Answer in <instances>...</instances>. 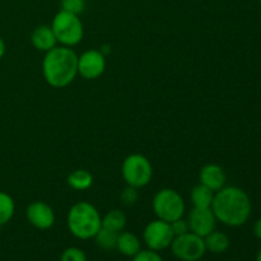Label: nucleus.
<instances>
[{
  "mask_svg": "<svg viewBox=\"0 0 261 261\" xmlns=\"http://www.w3.org/2000/svg\"><path fill=\"white\" fill-rule=\"evenodd\" d=\"M121 175L126 185L142 189L153 177V166L145 155L134 153L127 155L121 165Z\"/></svg>",
  "mask_w": 261,
  "mask_h": 261,
  "instance_id": "obj_6",
  "label": "nucleus"
},
{
  "mask_svg": "<svg viewBox=\"0 0 261 261\" xmlns=\"http://www.w3.org/2000/svg\"><path fill=\"white\" fill-rule=\"evenodd\" d=\"M86 0H61V10L81 15L86 10Z\"/></svg>",
  "mask_w": 261,
  "mask_h": 261,
  "instance_id": "obj_21",
  "label": "nucleus"
},
{
  "mask_svg": "<svg viewBox=\"0 0 261 261\" xmlns=\"http://www.w3.org/2000/svg\"><path fill=\"white\" fill-rule=\"evenodd\" d=\"M204 244H205L206 251L212 252V254H223L229 249L231 241L224 232L214 229L208 236L204 237Z\"/></svg>",
  "mask_w": 261,
  "mask_h": 261,
  "instance_id": "obj_15",
  "label": "nucleus"
},
{
  "mask_svg": "<svg viewBox=\"0 0 261 261\" xmlns=\"http://www.w3.org/2000/svg\"><path fill=\"white\" fill-rule=\"evenodd\" d=\"M153 212L161 221L171 223L185 214V201L182 196L173 189H162L153 198Z\"/></svg>",
  "mask_w": 261,
  "mask_h": 261,
  "instance_id": "obj_5",
  "label": "nucleus"
},
{
  "mask_svg": "<svg viewBox=\"0 0 261 261\" xmlns=\"http://www.w3.org/2000/svg\"><path fill=\"white\" fill-rule=\"evenodd\" d=\"M117 236H119V233H116V232L101 227V229L94 236V241L99 249L105 250V251H111V250H116Z\"/></svg>",
  "mask_w": 261,
  "mask_h": 261,
  "instance_id": "obj_20",
  "label": "nucleus"
},
{
  "mask_svg": "<svg viewBox=\"0 0 261 261\" xmlns=\"http://www.w3.org/2000/svg\"><path fill=\"white\" fill-rule=\"evenodd\" d=\"M15 212V203L9 194L0 191V227L12 221Z\"/></svg>",
  "mask_w": 261,
  "mask_h": 261,
  "instance_id": "obj_19",
  "label": "nucleus"
},
{
  "mask_svg": "<svg viewBox=\"0 0 261 261\" xmlns=\"http://www.w3.org/2000/svg\"><path fill=\"white\" fill-rule=\"evenodd\" d=\"M212 211L217 222L227 227H241L249 221L252 205L249 195L237 186H224L214 194Z\"/></svg>",
  "mask_w": 261,
  "mask_h": 261,
  "instance_id": "obj_1",
  "label": "nucleus"
},
{
  "mask_svg": "<svg viewBox=\"0 0 261 261\" xmlns=\"http://www.w3.org/2000/svg\"><path fill=\"white\" fill-rule=\"evenodd\" d=\"M102 227V217L88 201L74 204L68 213V228L75 239L87 241L94 239Z\"/></svg>",
  "mask_w": 261,
  "mask_h": 261,
  "instance_id": "obj_3",
  "label": "nucleus"
},
{
  "mask_svg": "<svg viewBox=\"0 0 261 261\" xmlns=\"http://www.w3.org/2000/svg\"><path fill=\"white\" fill-rule=\"evenodd\" d=\"M60 261H88L86 252L79 247H68L63 251L60 256Z\"/></svg>",
  "mask_w": 261,
  "mask_h": 261,
  "instance_id": "obj_22",
  "label": "nucleus"
},
{
  "mask_svg": "<svg viewBox=\"0 0 261 261\" xmlns=\"http://www.w3.org/2000/svg\"><path fill=\"white\" fill-rule=\"evenodd\" d=\"M31 41H32L33 47L40 51H43V53L50 51L58 43L51 27L46 24L38 25V27L33 30L32 35H31Z\"/></svg>",
  "mask_w": 261,
  "mask_h": 261,
  "instance_id": "obj_13",
  "label": "nucleus"
},
{
  "mask_svg": "<svg viewBox=\"0 0 261 261\" xmlns=\"http://www.w3.org/2000/svg\"><path fill=\"white\" fill-rule=\"evenodd\" d=\"M252 232H254V236L256 237L257 240H260V241H261V217L254 223V228H252Z\"/></svg>",
  "mask_w": 261,
  "mask_h": 261,
  "instance_id": "obj_26",
  "label": "nucleus"
},
{
  "mask_svg": "<svg viewBox=\"0 0 261 261\" xmlns=\"http://www.w3.org/2000/svg\"><path fill=\"white\" fill-rule=\"evenodd\" d=\"M214 191L204 186L203 184L199 182L198 185L194 186L191 190L190 199L194 208H211L214 199Z\"/></svg>",
  "mask_w": 261,
  "mask_h": 261,
  "instance_id": "obj_16",
  "label": "nucleus"
},
{
  "mask_svg": "<svg viewBox=\"0 0 261 261\" xmlns=\"http://www.w3.org/2000/svg\"><path fill=\"white\" fill-rule=\"evenodd\" d=\"M99 51H101L102 55L107 56L110 53H111V46H110V45H103L101 48H99Z\"/></svg>",
  "mask_w": 261,
  "mask_h": 261,
  "instance_id": "obj_28",
  "label": "nucleus"
},
{
  "mask_svg": "<svg viewBox=\"0 0 261 261\" xmlns=\"http://www.w3.org/2000/svg\"><path fill=\"white\" fill-rule=\"evenodd\" d=\"M93 184V176L86 170H75L68 176V185L73 190L84 191Z\"/></svg>",
  "mask_w": 261,
  "mask_h": 261,
  "instance_id": "obj_18",
  "label": "nucleus"
},
{
  "mask_svg": "<svg viewBox=\"0 0 261 261\" xmlns=\"http://www.w3.org/2000/svg\"><path fill=\"white\" fill-rule=\"evenodd\" d=\"M125 226H126V216H125L124 212L119 211V209L110 211L102 218V227L110 229V231L116 232V233L124 231Z\"/></svg>",
  "mask_w": 261,
  "mask_h": 261,
  "instance_id": "obj_17",
  "label": "nucleus"
},
{
  "mask_svg": "<svg viewBox=\"0 0 261 261\" xmlns=\"http://www.w3.org/2000/svg\"><path fill=\"white\" fill-rule=\"evenodd\" d=\"M199 181L204 186L211 189L212 191L217 193L226 186L227 176L223 168L214 163L205 165L199 173Z\"/></svg>",
  "mask_w": 261,
  "mask_h": 261,
  "instance_id": "obj_12",
  "label": "nucleus"
},
{
  "mask_svg": "<svg viewBox=\"0 0 261 261\" xmlns=\"http://www.w3.org/2000/svg\"><path fill=\"white\" fill-rule=\"evenodd\" d=\"M42 73L46 83L54 88H64L78 75V55L66 46H55L45 53Z\"/></svg>",
  "mask_w": 261,
  "mask_h": 261,
  "instance_id": "obj_2",
  "label": "nucleus"
},
{
  "mask_svg": "<svg viewBox=\"0 0 261 261\" xmlns=\"http://www.w3.org/2000/svg\"><path fill=\"white\" fill-rule=\"evenodd\" d=\"M132 259V261H163L160 252L153 251V250L149 249L140 250V251L138 252L135 256H133Z\"/></svg>",
  "mask_w": 261,
  "mask_h": 261,
  "instance_id": "obj_24",
  "label": "nucleus"
},
{
  "mask_svg": "<svg viewBox=\"0 0 261 261\" xmlns=\"http://www.w3.org/2000/svg\"><path fill=\"white\" fill-rule=\"evenodd\" d=\"M171 228L175 236H181V234H185L188 232H190V227H189L188 219L178 218L176 221L171 222Z\"/></svg>",
  "mask_w": 261,
  "mask_h": 261,
  "instance_id": "obj_25",
  "label": "nucleus"
},
{
  "mask_svg": "<svg viewBox=\"0 0 261 261\" xmlns=\"http://www.w3.org/2000/svg\"><path fill=\"white\" fill-rule=\"evenodd\" d=\"M116 250L124 256H135L142 250L139 237L133 232H120L119 236H117Z\"/></svg>",
  "mask_w": 261,
  "mask_h": 261,
  "instance_id": "obj_14",
  "label": "nucleus"
},
{
  "mask_svg": "<svg viewBox=\"0 0 261 261\" xmlns=\"http://www.w3.org/2000/svg\"><path fill=\"white\" fill-rule=\"evenodd\" d=\"M50 27L55 35L56 41L66 47L78 45L84 35L83 23L79 15L61 9L53 18Z\"/></svg>",
  "mask_w": 261,
  "mask_h": 261,
  "instance_id": "obj_4",
  "label": "nucleus"
},
{
  "mask_svg": "<svg viewBox=\"0 0 261 261\" xmlns=\"http://www.w3.org/2000/svg\"><path fill=\"white\" fill-rule=\"evenodd\" d=\"M5 51H7V46H5L4 40H3V38L0 37V60H2L3 56L5 55Z\"/></svg>",
  "mask_w": 261,
  "mask_h": 261,
  "instance_id": "obj_27",
  "label": "nucleus"
},
{
  "mask_svg": "<svg viewBox=\"0 0 261 261\" xmlns=\"http://www.w3.org/2000/svg\"><path fill=\"white\" fill-rule=\"evenodd\" d=\"M25 217L31 226L37 229H50L55 224L54 209L45 201H33L25 209Z\"/></svg>",
  "mask_w": 261,
  "mask_h": 261,
  "instance_id": "obj_11",
  "label": "nucleus"
},
{
  "mask_svg": "<svg viewBox=\"0 0 261 261\" xmlns=\"http://www.w3.org/2000/svg\"><path fill=\"white\" fill-rule=\"evenodd\" d=\"M188 223L190 232L204 239L216 229L217 218L212 208H193L188 217Z\"/></svg>",
  "mask_w": 261,
  "mask_h": 261,
  "instance_id": "obj_10",
  "label": "nucleus"
},
{
  "mask_svg": "<svg viewBox=\"0 0 261 261\" xmlns=\"http://www.w3.org/2000/svg\"><path fill=\"white\" fill-rule=\"evenodd\" d=\"M259 3H260V4H261V0H259Z\"/></svg>",
  "mask_w": 261,
  "mask_h": 261,
  "instance_id": "obj_30",
  "label": "nucleus"
},
{
  "mask_svg": "<svg viewBox=\"0 0 261 261\" xmlns=\"http://www.w3.org/2000/svg\"><path fill=\"white\" fill-rule=\"evenodd\" d=\"M173 237L175 234L171 228V224L158 218L149 222L143 232V241L147 249L157 252L168 249L172 244Z\"/></svg>",
  "mask_w": 261,
  "mask_h": 261,
  "instance_id": "obj_8",
  "label": "nucleus"
},
{
  "mask_svg": "<svg viewBox=\"0 0 261 261\" xmlns=\"http://www.w3.org/2000/svg\"><path fill=\"white\" fill-rule=\"evenodd\" d=\"M106 56L99 50L84 51L78 56V74L87 81H94L105 73Z\"/></svg>",
  "mask_w": 261,
  "mask_h": 261,
  "instance_id": "obj_9",
  "label": "nucleus"
},
{
  "mask_svg": "<svg viewBox=\"0 0 261 261\" xmlns=\"http://www.w3.org/2000/svg\"><path fill=\"white\" fill-rule=\"evenodd\" d=\"M170 247L173 256L181 261H199L206 252L203 237L193 232L175 236Z\"/></svg>",
  "mask_w": 261,
  "mask_h": 261,
  "instance_id": "obj_7",
  "label": "nucleus"
},
{
  "mask_svg": "<svg viewBox=\"0 0 261 261\" xmlns=\"http://www.w3.org/2000/svg\"><path fill=\"white\" fill-rule=\"evenodd\" d=\"M256 261H261V247H260V250L257 251V254H256Z\"/></svg>",
  "mask_w": 261,
  "mask_h": 261,
  "instance_id": "obj_29",
  "label": "nucleus"
},
{
  "mask_svg": "<svg viewBox=\"0 0 261 261\" xmlns=\"http://www.w3.org/2000/svg\"><path fill=\"white\" fill-rule=\"evenodd\" d=\"M120 198H121V201L124 205L132 206L134 205L138 201V199H139V191H138L137 188H133V186L127 185L126 188L122 190Z\"/></svg>",
  "mask_w": 261,
  "mask_h": 261,
  "instance_id": "obj_23",
  "label": "nucleus"
}]
</instances>
